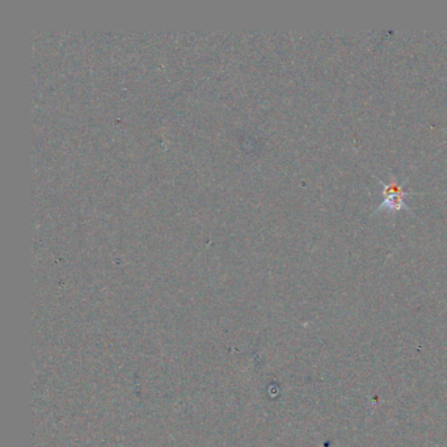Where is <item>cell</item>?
Returning <instances> with one entry per match:
<instances>
[{
	"instance_id": "1",
	"label": "cell",
	"mask_w": 447,
	"mask_h": 447,
	"mask_svg": "<svg viewBox=\"0 0 447 447\" xmlns=\"http://www.w3.org/2000/svg\"><path fill=\"white\" fill-rule=\"evenodd\" d=\"M408 193H406L401 186L395 184V181H392L389 185H384V195L386 200L383 202V206H387L391 210H400L403 207V197Z\"/></svg>"
}]
</instances>
